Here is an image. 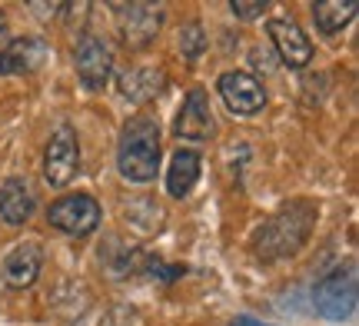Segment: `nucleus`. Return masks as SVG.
I'll return each mask as SVG.
<instances>
[{
	"label": "nucleus",
	"mask_w": 359,
	"mask_h": 326,
	"mask_svg": "<svg viewBox=\"0 0 359 326\" xmlns=\"http://www.w3.org/2000/svg\"><path fill=\"white\" fill-rule=\"evenodd\" d=\"M116 167L130 183H147L160 170V127L150 117L130 120L120 133Z\"/></svg>",
	"instance_id": "obj_1"
},
{
	"label": "nucleus",
	"mask_w": 359,
	"mask_h": 326,
	"mask_svg": "<svg viewBox=\"0 0 359 326\" xmlns=\"http://www.w3.org/2000/svg\"><path fill=\"white\" fill-rule=\"evenodd\" d=\"M313 303H316V313L333 320V323H343L353 316L356 310V266H339L333 273L320 280V287L313 293Z\"/></svg>",
	"instance_id": "obj_2"
},
{
	"label": "nucleus",
	"mask_w": 359,
	"mask_h": 326,
	"mask_svg": "<svg viewBox=\"0 0 359 326\" xmlns=\"http://www.w3.org/2000/svg\"><path fill=\"white\" fill-rule=\"evenodd\" d=\"M80 167V147H77V133L70 130L67 123H60L53 130L50 144H47V157H43V180L50 186H67V183L77 177Z\"/></svg>",
	"instance_id": "obj_3"
},
{
	"label": "nucleus",
	"mask_w": 359,
	"mask_h": 326,
	"mask_svg": "<svg viewBox=\"0 0 359 326\" xmlns=\"http://www.w3.org/2000/svg\"><path fill=\"white\" fill-rule=\"evenodd\" d=\"M47 217H50V226L64 230V233L87 236L100 223V203L90 193H70V196H60Z\"/></svg>",
	"instance_id": "obj_4"
},
{
	"label": "nucleus",
	"mask_w": 359,
	"mask_h": 326,
	"mask_svg": "<svg viewBox=\"0 0 359 326\" xmlns=\"http://www.w3.org/2000/svg\"><path fill=\"white\" fill-rule=\"evenodd\" d=\"M219 97L223 104L230 107L233 114L240 117H250V114H259L266 107V90L253 74H243V70H233V74H223L219 77Z\"/></svg>",
	"instance_id": "obj_5"
},
{
	"label": "nucleus",
	"mask_w": 359,
	"mask_h": 326,
	"mask_svg": "<svg viewBox=\"0 0 359 326\" xmlns=\"http://www.w3.org/2000/svg\"><path fill=\"white\" fill-rule=\"evenodd\" d=\"M266 34L273 40V47L280 50L283 64H290L293 70H303L313 60V43L306 40L303 27L296 20H286V17H273L266 24Z\"/></svg>",
	"instance_id": "obj_6"
},
{
	"label": "nucleus",
	"mask_w": 359,
	"mask_h": 326,
	"mask_svg": "<svg viewBox=\"0 0 359 326\" xmlns=\"http://www.w3.org/2000/svg\"><path fill=\"white\" fill-rule=\"evenodd\" d=\"M114 70V53L100 37H83L77 47V77L87 90H103Z\"/></svg>",
	"instance_id": "obj_7"
},
{
	"label": "nucleus",
	"mask_w": 359,
	"mask_h": 326,
	"mask_svg": "<svg viewBox=\"0 0 359 326\" xmlns=\"http://www.w3.org/2000/svg\"><path fill=\"white\" fill-rule=\"evenodd\" d=\"M173 133L183 140H206L213 133V114H210V100L203 90L187 93V100L177 114V123H173Z\"/></svg>",
	"instance_id": "obj_8"
},
{
	"label": "nucleus",
	"mask_w": 359,
	"mask_h": 326,
	"mask_svg": "<svg viewBox=\"0 0 359 326\" xmlns=\"http://www.w3.org/2000/svg\"><path fill=\"white\" fill-rule=\"evenodd\" d=\"M120 11V34L127 43H150L154 34L160 30V20H163V11L160 7H147V4H130V7H116Z\"/></svg>",
	"instance_id": "obj_9"
},
{
	"label": "nucleus",
	"mask_w": 359,
	"mask_h": 326,
	"mask_svg": "<svg viewBox=\"0 0 359 326\" xmlns=\"http://www.w3.org/2000/svg\"><path fill=\"white\" fill-rule=\"evenodd\" d=\"M47 57V47L40 37H24V40H11L4 50H0V74H27V70H37Z\"/></svg>",
	"instance_id": "obj_10"
},
{
	"label": "nucleus",
	"mask_w": 359,
	"mask_h": 326,
	"mask_svg": "<svg viewBox=\"0 0 359 326\" xmlns=\"http://www.w3.org/2000/svg\"><path fill=\"white\" fill-rule=\"evenodd\" d=\"M40 247L37 243H20V247H13L7 253V260H4V280L11 283L13 290H24L30 287L40 273Z\"/></svg>",
	"instance_id": "obj_11"
},
{
	"label": "nucleus",
	"mask_w": 359,
	"mask_h": 326,
	"mask_svg": "<svg viewBox=\"0 0 359 326\" xmlns=\"http://www.w3.org/2000/svg\"><path fill=\"white\" fill-rule=\"evenodd\" d=\"M30 213H34V193H30V186L24 180H11L0 186V217L11 223V226H20V223L30 220Z\"/></svg>",
	"instance_id": "obj_12"
},
{
	"label": "nucleus",
	"mask_w": 359,
	"mask_h": 326,
	"mask_svg": "<svg viewBox=\"0 0 359 326\" xmlns=\"http://www.w3.org/2000/svg\"><path fill=\"white\" fill-rule=\"evenodd\" d=\"M163 83H167V77L150 70V67H130L127 74L120 77V90H123L127 100L143 104V100H154L156 93L163 90Z\"/></svg>",
	"instance_id": "obj_13"
},
{
	"label": "nucleus",
	"mask_w": 359,
	"mask_h": 326,
	"mask_svg": "<svg viewBox=\"0 0 359 326\" xmlns=\"http://www.w3.org/2000/svg\"><path fill=\"white\" fill-rule=\"evenodd\" d=\"M196 180H200V157H196L193 150H180V154H173V160H170V173H167L170 196L183 200V196L193 190V183Z\"/></svg>",
	"instance_id": "obj_14"
},
{
	"label": "nucleus",
	"mask_w": 359,
	"mask_h": 326,
	"mask_svg": "<svg viewBox=\"0 0 359 326\" xmlns=\"http://www.w3.org/2000/svg\"><path fill=\"white\" fill-rule=\"evenodd\" d=\"M353 17H356V0H320L313 7V20H316V27L323 34L343 30Z\"/></svg>",
	"instance_id": "obj_15"
},
{
	"label": "nucleus",
	"mask_w": 359,
	"mask_h": 326,
	"mask_svg": "<svg viewBox=\"0 0 359 326\" xmlns=\"http://www.w3.org/2000/svg\"><path fill=\"white\" fill-rule=\"evenodd\" d=\"M206 47V37H203V27L200 24H187L183 30H180V50H183V57H200Z\"/></svg>",
	"instance_id": "obj_16"
},
{
	"label": "nucleus",
	"mask_w": 359,
	"mask_h": 326,
	"mask_svg": "<svg viewBox=\"0 0 359 326\" xmlns=\"http://www.w3.org/2000/svg\"><path fill=\"white\" fill-rule=\"evenodd\" d=\"M230 11L236 13V17H243V20H253V17H259V13L266 11V0H253V4H246V0H233Z\"/></svg>",
	"instance_id": "obj_17"
},
{
	"label": "nucleus",
	"mask_w": 359,
	"mask_h": 326,
	"mask_svg": "<svg viewBox=\"0 0 359 326\" xmlns=\"http://www.w3.org/2000/svg\"><path fill=\"white\" fill-rule=\"evenodd\" d=\"M233 326H269V323H259V320H253V316H236Z\"/></svg>",
	"instance_id": "obj_18"
},
{
	"label": "nucleus",
	"mask_w": 359,
	"mask_h": 326,
	"mask_svg": "<svg viewBox=\"0 0 359 326\" xmlns=\"http://www.w3.org/2000/svg\"><path fill=\"white\" fill-rule=\"evenodd\" d=\"M0 34H4V13H0Z\"/></svg>",
	"instance_id": "obj_19"
}]
</instances>
